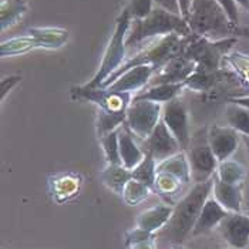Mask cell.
I'll return each mask as SVG.
<instances>
[{"mask_svg": "<svg viewBox=\"0 0 249 249\" xmlns=\"http://www.w3.org/2000/svg\"><path fill=\"white\" fill-rule=\"evenodd\" d=\"M213 188V177L211 179L195 184L192 190L187 192L178 202L174 205V211L168 224L162 228V233L167 241L174 245H179L185 238L192 233L196 224V219L202 211L207 199L210 198Z\"/></svg>", "mask_w": 249, "mask_h": 249, "instance_id": "cell-1", "label": "cell"}, {"mask_svg": "<svg viewBox=\"0 0 249 249\" xmlns=\"http://www.w3.org/2000/svg\"><path fill=\"white\" fill-rule=\"evenodd\" d=\"M188 23L195 36L210 40L236 37L241 33L218 0H192Z\"/></svg>", "mask_w": 249, "mask_h": 249, "instance_id": "cell-2", "label": "cell"}, {"mask_svg": "<svg viewBox=\"0 0 249 249\" xmlns=\"http://www.w3.org/2000/svg\"><path fill=\"white\" fill-rule=\"evenodd\" d=\"M131 26L133 32L128 33L125 38L127 47H134L150 38L165 37L170 35H179L184 37L194 35L188 20L184 19L181 15H174L157 6L147 18L133 20Z\"/></svg>", "mask_w": 249, "mask_h": 249, "instance_id": "cell-3", "label": "cell"}, {"mask_svg": "<svg viewBox=\"0 0 249 249\" xmlns=\"http://www.w3.org/2000/svg\"><path fill=\"white\" fill-rule=\"evenodd\" d=\"M192 37H194V35L188 36V37H184V36H179V35H170V36H165V37L157 38L148 47L142 49L141 52H138L133 57L125 60V63L115 73H113L111 76L108 77L100 89L108 87L123 73H125L127 70H130L133 67L154 66V67H157L160 70L171 58L184 54V52L188 47Z\"/></svg>", "mask_w": 249, "mask_h": 249, "instance_id": "cell-4", "label": "cell"}, {"mask_svg": "<svg viewBox=\"0 0 249 249\" xmlns=\"http://www.w3.org/2000/svg\"><path fill=\"white\" fill-rule=\"evenodd\" d=\"M131 24H133V18L128 13V10L124 9L123 13L117 18L114 33L103 54L101 64L94 77L84 86L86 89H100L104 84V81L125 63V52H127L125 38Z\"/></svg>", "mask_w": 249, "mask_h": 249, "instance_id": "cell-5", "label": "cell"}, {"mask_svg": "<svg viewBox=\"0 0 249 249\" xmlns=\"http://www.w3.org/2000/svg\"><path fill=\"white\" fill-rule=\"evenodd\" d=\"M238 37H228L222 40H210L198 37L194 35L188 47L184 52V56L191 58L196 64V70L215 73L222 67V61L228 56L232 47L236 44Z\"/></svg>", "mask_w": 249, "mask_h": 249, "instance_id": "cell-6", "label": "cell"}, {"mask_svg": "<svg viewBox=\"0 0 249 249\" xmlns=\"http://www.w3.org/2000/svg\"><path fill=\"white\" fill-rule=\"evenodd\" d=\"M162 106L150 100H134L127 108L124 127L140 140H147L162 117Z\"/></svg>", "mask_w": 249, "mask_h": 249, "instance_id": "cell-7", "label": "cell"}, {"mask_svg": "<svg viewBox=\"0 0 249 249\" xmlns=\"http://www.w3.org/2000/svg\"><path fill=\"white\" fill-rule=\"evenodd\" d=\"M185 153L191 167V178L195 184L205 182L215 175L219 161L208 142V134L202 138L199 133L198 137L191 138L190 147Z\"/></svg>", "mask_w": 249, "mask_h": 249, "instance_id": "cell-8", "label": "cell"}, {"mask_svg": "<svg viewBox=\"0 0 249 249\" xmlns=\"http://www.w3.org/2000/svg\"><path fill=\"white\" fill-rule=\"evenodd\" d=\"M161 120L165 123L168 130L179 142L182 151H187L191 142L190 134V120H188V110L185 104L177 97L171 101L162 106V117Z\"/></svg>", "mask_w": 249, "mask_h": 249, "instance_id": "cell-9", "label": "cell"}, {"mask_svg": "<svg viewBox=\"0 0 249 249\" xmlns=\"http://www.w3.org/2000/svg\"><path fill=\"white\" fill-rule=\"evenodd\" d=\"M73 91L78 97L97 104L100 110L108 113H127V108L134 98L131 93H118L108 89H86L84 86L77 87Z\"/></svg>", "mask_w": 249, "mask_h": 249, "instance_id": "cell-10", "label": "cell"}, {"mask_svg": "<svg viewBox=\"0 0 249 249\" xmlns=\"http://www.w3.org/2000/svg\"><path fill=\"white\" fill-rule=\"evenodd\" d=\"M145 148L147 154L153 157L157 164L182 151L179 142L177 141V138L168 130L162 120L157 124L151 135L145 140Z\"/></svg>", "mask_w": 249, "mask_h": 249, "instance_id": "cell-11", "label": "cell"}, {"mask_svg": "<svg viewBox=\"0 0 249 249\" xmlns=\"http://www.w3.org/2000/svg\"><path fill=\"white\" fill-rule=\"evenodd\" d=\"M224 239L231 248H249V215L242 212H230L219 225Z\"/></svg>", "mask_w": 249, "mask_h": 249, "instance_id": "cell-12", "label": "cell"}, {"mask_svg": "<svg viewBox=\"0 0 249 249\" xmlns=\"http://www.w3.org/2000/svg\"><path fill=\"white\" fill-rule=\"evenodd\" d=\"M157 71H158V69L154 67V66L133 67V69L127 70L125 73H123L113 84H110L106 89H108L111 91H118V93L137 94L138 91L144 90L150 84L151 78Z\"/></svg>", "mask_w": 249, "mask_h": 249, "instance_id": "cell-13", "label": "cell"}, {"mask_svg": "<svg viewBox=\"0 0 249 249\" xmlns=\"http://www.w3.org/2000/svg\"><path fill=\"white\" fill-rule=\"evenodd\" d=\"M208 142L219 162L230 160L239 145V133L230 125L213 124L208 130Z\"/></svg>", "mask_w": 249, "mask_h": 249, "instance_id": "cell-14", "label": "cell"}, {"mask_svg": "<svg viewBox=\"0 0 249 249\" xmlns=\"http://www.w3.org/2000/svg\"><path fill=\"white\" fill-rule=\"evenodd\" d=\"M196 70L195 61L191 58L181 54L177 57L171 58L167 61L155 74L151 80H154L153 84H162V83H185V80L191 76ZM151 83V81H150ZM151 84V86H153Z\"/></svg>", "mask_w": 249, "mask_h": 249, "instance_id": "cell-15", "label": "cell"}, {"mask_svg": "<svg viewBox=\"0 0 249 249\" xmlns=\"http://www.w3.org/2000/svg\"><path fill=\"white\" fill-rule=\"evenodd\" d=\"M83 179L76 173H60L49 177V192L54 202L63 204L76 198L81 190Z\"/></svg>", "mask_w": 249, "mask_h": 249, "instance_id": "cell-16", "label": "cell"}, {"mask_svg": "<svg viewBox=\"0 0 249 249\" xmlns=\"http://www.w3.org/2000/svg\"><path fill=\"white\" fill-rule=\"evenodd\" d=\"M230 212L227 211L215 198H208L202 211L199 213L196 224L192 230V236H198L202 233H207L213 228L219 227L221 222L228 216Z\"/></svg>", "mask_w": 249, "mask_h": 249, "instance_id": "cell-17", "label": "cell"}, {"mask_svg": "<svg viewBox=\"0 0 249 249\" xmlns=\"http://www.w3.org/2000/svg\"><path fill=\"white\" fill-rule=\"evenodd\" d=\"M188 184H185L182 179L175 177L174 174L167 173V171H157V177L154 181L153 191L158 194L168 205H177L179 201V195L184 192V188Z\"/></svg>", "mask_w": 249, "mask_h": 249, "instance_id": "cell-18", "label": "cell"}, {"mask_svg": "<svg viewBox=\"0 0 249 249\" xmlns=\"http://www.w3.org/2000/svg\"><path fill=\"white\" fill-rule=\"evenodd\" d=\"M213 198L228 212H241L242 210V185L222 182L213 175Z\"/></svg>", "mask_w": 249, "mask_h": 249, "instance_id": "cell-19", "label": "cell"}, {"mask_svg": "<svg viewBox=\"0 0 249 249\" xmlns=\"http://www.w3.org/2000/svg\"><path fill=\"white\" fill-rule=\"evenodd\" d=\"M174 207L168 204H158L154 205L151 208L142 211L138 218H137V227L141 230L148 231L157 233L158 231H161L170 221L171 215H173Z\"/></svg>", "mask_w": 249, "mask_h": 249, "instance_id": "cell-20", "label": "cell"}, {"mask_svg": "<svg viewBox=\"0 0 249 249\" xmlns=\"http://www.w3.org/2000/svg\"><path fill=\"white\" fill-rule=\"evenodd\" d=\"M118 145H120V158L121 164L133 171L135 167L144 160L145 153L135 142L133 133L127 127H121L118 130Z\"/></svg>", "mask_w": 249, "mask_h": 249, "instance_id": "cell-21", "label": "cell"}, {"mask_svg": "<svg viewBox=\"0 0 249 249\" xmlns=\"http://www.w3.org/2000/svg\"><path fill=\"white\" fill-rule=\"evenodd\" d=\"M185 83H162V84H153L145 87L144 90L134 94V100H150L154 103L165 104L174 98L179 96Z\"/></svg>", "mask_w": 249, "mask_h": 249, "instance_id": "cell-22", "label": "cell"}, {"mask_svg": "<svg viewBox=\"0 0 249 249\" xmlns=\"http://www.w3.org/2000/svg\"><path fill=\"white\" fill-rule=\"evenodd\" d=\"M100 178L108 190L121 196L124 187L133 178V174L121 164H107V167L100 174Z\"/></svg>", "mask_w": 249, "mask_h": 249, "instance_id": "cell-23", "label": "cell"}, {"mask_svg": "<svg viewBox=\"0 0 249 249\" xmlns=\"http://www.w3.org/2000/svg\"><path fill=\"white\" fill-rule=\"evenodd\" d=\"M29 35L37 38L40 49H60L69 41V32L58 27H32L27 30Z\"/></svg>", "mask_w": 249, "mask_h": 249, "instance_id": "cell-24", "label": "cell"}, {"mask_svg": "<svg viewBox=\"0 0 249 249\" xmlns=\"http://www.w3.org/2000/svg\"><path fill=\"white\" fill-rule=\"evenodd\" d=\"M157 171H167V173L174 174L175 177L182 179L185 184H190L192 181L191 167H190V161L185 151H179L173 157L158 162Z\"/></svg>", "mask_w": 249, "mask_h": 249, "instance_id": "cell-25", "label": "cell"}, {"mask_svg": "<svg viewBox=\"0 0 249 249\" xmlns=\"http://www.w3.org/2000/svg\"><path fill=\"white\" fill-rule=\"evenodd\" d=\"M33 49H40V44H38L37 38L27 33L24 36L3 41L0 46V56L1 57L19 56V54H24Z\"/></svg>", "mask_w": 249, "mask_h": 249, "instance_id": "cell-26", "label": "cell"}, {"mask_svg": "<svg viewBox=\"0 0 249 249\" xmlns=\"http://www.w3.org/2000/svg\"><path fill=\"white\" fill-rule=\"evenodd\" d=\"M225 118L227 124L241 133L245 137H249V108L245 106L228 101L225 107Z\"/></svg>", "mask_w": 249, "mask_h": 249, "instance_id": "cell-27", "label": "cell"}, {"mask_svg": "<svg viewBox=\"0 0 249 249\" xmlns=\"http://www.w3.org/2000/svg\"><path fill=\"white\" fill-rule=\"evenodd\" d=\"M225 76H227V73H224L222 70L215 71V73L195 70L191 76L185 80V87L191 89L194 91H198V93L210 91L216 83H219L221 80H224Z\"/></svg>", "mask_w": 249, "mask_h": 249, "instance_id": "cell-28", "label": "cell"}, {"mask_svg": "<svg viewBox=\"0 0 249 249\" xmlns=\"http://www.w3.org/2000/svg\"><path fill=\"white\" fill-rule=\"evenodd\" d=\"M215 177L221 179L222 182L228 184H236V185H244L245 177H247V170L245 167L233 160H225L218 164Z\"/></svg>", "mask_w": 249, "mask_h": 249, "instance_id": "cell-29", "label": "cell"}, {"mask_svg": "<svg viewBox=\"0 0 249 249\" xmlns=\"http://www.w3.org/2000/svg\"><path fill=\"white\" fill-rule=\"evenodd\" d=\"M27 12L26 0H3L0 7L1 15V30L15 26Z\"/></svg>", "mask_w": 249, "mask_h": 249, "instance_id": "cell-30", "label": "cell"}, {"mask_svg": "<svg viewBox=\"0 0 249 249\" xmlns=\"http://www.w3.org/2000/svg\"><path fill=\"white\" fill-rule=\"evenodd\" d=\"M125 118H127V113H108L104 110H98V115H97L98 138L121 128L125 124Z\"/></svg>", "mask_w": 249, "mask_h": 249, "instance_id": "cell-31", "label": "cell"}, {"mask_svg": "<svg viewBox=\"0 0 249 249\" xmlns=\"http://www.w3.org/2000/svg\"><path fill=\"white\" fill-rule=\"evenodd\" d=\"M151 191H153L151 187H148L147 184L140 182V181H137L134 178H131L127 182V185L124 187V191H123L121 198H123V201L127 205L134 207V205L141 204L142 201H145L148 198V195L151 194Z\"/></svg>", "mask_w": 249, "mask_h": 249, "instance_id": "cell-32", "label": "cell"}, {"mask_svg": "<svg viewBox=\"0 0 249 249\" xmlns=\"http://www.w3.org/2000/svg\"><path fill=\"white\" fill-rule=\"evenodd\" d=\"M131 174H133L134 179L147 184L153 190L154 181H155V177H157V161L154 160L150 154L145 153L144 160L135 167L134 170L131 171Z\"/></svg>", "mask_w": 249, "mask_h": 249, "instance_id": "cell-33", "label": "cell"}, {"mask_svg": "<svg viewBox=\"0 0 249 249\" xmlns=\"http://www.w3.org/2000/svg\"><path fill=\"white\" fill-rule=\"evenodd\" d=\"M225 61L232 67L235 71V76L238 77L244 84L249 87V56L239 53V52H231L225 57Z\"/></svg>", "mask_w": 249, "mask_h": 249, "instance_id": "cell-34", "label": "cell"}, {"mask_svg": "<svg viewBox=\"0 0 249 249\" xmlns=\"http://www.w3.org/2000/svg\"><path fill=\"white\" fill-rule=\"evenodd\" d=\"M118 130H115L113 133H108V134L100 138V144H101V148H103L107 164H121L120 145H118Z\"/></svg>", "mask_w": 249, "mask_h": 249, "instance_id": "cell-35", "label": "cell"}, {"mask_svg": "<svg viewBox=\"0 0 249 249\" xmlns=\"http://www.w3.org/2000/svg\"><path fill=\"white\" fill-rule=\"evenodd\" d=\"M154 0H130L128 6L125 7L131 15L133 20L144 19L153 12Z\"/></svg>", "mask_w": 249, "mask_h": 249, "instance_id": "cell-36", "label": "cell"}, {"mask_svg": "<svg viewBox=\"0 0 249 249\" xmlns=\"http://www.w3.org/2000/svg\"><path fill=\"white\" fill-rule=\"evenodd\" d=\"M151 238H155V233L135 227L134 230L128 231V232L125 233V244L130 247V245H133V244L142 242V241H147V239H151Z\"/></svg>", "mask_w": 249, "mask_h": 249, "instance_id": "cell-37", "label": "cell"}, {"mask_svg": "<svg viewBox=\"0 0 249 249\" xmlns=\"http://www.w3.org/2000/svg\"><path fill=\"white\" fill-rule=\"evenodd\" d=\"M218 3L224 7L225 13L228 15L232 23L239 26V12H238V1L236 0H218Z\"/></svg>", "mask_w": 249, "mask_h": 249, "instance_id": "cell-38", "label": "cell"}, {"mask_svg": "<svg viewBox=\"0 0 249 249\" xmlns=\"http://www.w3.org/2000/svg\"><path fill=\"white\" fill-rule=\"evenodd\" d=\"M20 80H21V76H9L1 78V83H0V87H1L0 98H1V101L4 100L6 94H7L18 83H20Z\"/></svg>", "mask_w": 249, "mask_h": 249, "instance_id": "cell-39", "label": "cell"}, {"mask_svg": "<svg viewBox=\"0 0 249 249\" xmlns=\"http://www.w3.org/2000/svg\"><path fill=\"white\" fill-rule=\"evenodd\" d=\"M154 3L157 4V7H161L167 12H171L174 15H181L179 0H154Z\"/></svg>", "mask_w": 249, "mask_h": 249, "instance_id": "cell-40", "label": "cell"}, {"mask_svg": "<svg viewBox=\"0 0 249 249\" xmlns=\"http://www.w3.org/2000/svg\"><path fill=\"white\" fill-rule=\"evenodd\" d=\"M157 245H155V238H151V239H147V241H142V242H137V244H133L130 245L128 249H155Z\"/></svg>", "mask_w": 249, "mask_h": 249, "instance_id": "cell-41", "label": "cell"}, {"mask_svg": "<svg viewBox=\"0 0 249 249\" xmlns=\"http://www.w3.org/2000/svg\"><path fill=\"white\" fill-rule=\"evenodd\" d=\"M192 0H179V6H181V15L184 19L188 20L190 18V10H191Z\"/></svg>", "mask_w": 249, "mask_h": 249, "instance_id": "cell-42", "label": "cell"}, {"mask_svg": "<svg viewBox=\"0 0 249 249\" xmlns=\"http://www.w3.org/2000/svg\"><path fill=\"white\" fill-rule=\"evenodd\" d=\"M228 101L231 103H236V104H241V106H245L249 108V94L248 96H239V97H231L228 98Z\"/></svg>", "mask_w": 249, "mask_h": 249, "instance_id": "cell-43", "label": "cell"}, {"mask_svg": "<svg viewBox=\"0 0 249 249\" xmlns=\"http://www.w3.org/2000/svg\"><path fill=\"white\" fill-rule=\"evenodd\" d=\"M236 1H238V4H239V6H242L244 9L249 10V0H236Z\"/></svg>", "mask_w": 249, "mask_h": 249, "instance_id": "cell-44", "label": "cell"}, {"mask_svg": "<svg viewBox=\"0 0 249 249\" xmlns=\"http://www.w3.org/2000/svg\"><path fill=\"white\" fill-rule=\"evenodd\" d=\"M244 141H245V147H247V154H248V157H249V137H245V135H244Z\"/></svg>", "mask_w": 249, "mask_h": 249, "instance_id": "cell-45", "label": "cell"}, {"mask_svg": "<svg viewBox=\"0 0 249 249\" xmlns=\"http://www.w3.org/2000/svg\"><path fill=\"white\" fill-rule=\"evenodd\" d=\"M248 249H249V248H248Z\"/></svg>", "mask_w": 249, "mask_h": 249, "instance_id": "cell-46", "label": "cell"}]
</instances>
